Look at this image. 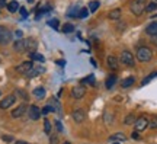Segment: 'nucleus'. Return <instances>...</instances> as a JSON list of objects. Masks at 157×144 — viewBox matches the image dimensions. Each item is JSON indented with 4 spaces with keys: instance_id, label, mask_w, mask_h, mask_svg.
Masks as SVG:
<instances>
[{
    "instance_id": "obj_4",
    "label": "nucleus",
    "mask_w": 157,
    "mask_h": 144,
    "mask_svg": "<svg viewBox=\"0 0 157 144\" xmlns=\"http://www.w3.org/2000/svg\"><path fill=\"white\" fill-rule=\"evenodd\" d=\"M119 60L122 61L125 66H134L135 64V61H134V56L129 53V51H122L121 53V56H119Z\"/></svg>"
},
{
    "instance_id": "obj_42",
    "label": "nucleus",
    "mask_w": 157,
    "mask_h": 144,
    "mask_svg": "<svg viewBox=\"0 0 157 144\" xmlns=\"http://www.w3.org/2000/svg\"><path fill=\"white\" fill-rule=\"evenodd\" d=\"M151 42H154V44L157 45V35H153V38H151Z\"/></svg>"
},
{
    "instance_id": "obj_3",
    "label": "nucleus",
    "mask_w": 157,
    "mask_h": 144,
    "mask_svg": "<svg viewBox=\"0 0 157 144\" xmlns=\"http://www.w3.org/2000/svg\"><path fill=\"white\" fill-rule=\"evenodd\" d=\"M12 41V32L6 26H0V45H6Z\"/></svg>"
},
{
    "instance_id": "obj_40",
    "label": "nucleus",
    "mask_w": 157,
    "mask_h": 144,
    "mask_svg": "<svg viewBox=\"0 0 157 144\" xmlns=\"http://www.w3.org/2000/svg\"><path fill=\"white\" fill-rule=\"evenodd\" d=\"M3 140H5V141H13V137H10V135H3Z\"/></svg>"
},
{
    "instance_id": "obj_43",
    "label": "nucleus",
    "mask_w": 157,
    "mask_h": 144,
    "mask_svg": "<svg viewBox=\"0 0 157 144\" xmlns=\"http://www.w3.org/2000/svg\"><path fill=\"white\" fill-rule=\"evenodd\" d=\"M3 6H6V0H0V7H3Z\"/></svg>"
},
{
    "instance_id": "obj_33",
    "label": "nucleus",
    "mask_w": 157,
    "mask_h": 144,
    "mask_svg": "<svg viewBox=\"0 0 157 144\" xmlns=\"http://www.w3.org/2000/svg\"><path fill=\"white\" fill-rule=\"evenodd\" d=\"M87 15H89V9H86V7L80 9V12H78V18H80V19H84V18H87Z\"/></svg>"
},
{
    "instance_id": "obj_30",
    "label": "nucleus",
    "mask_w": 157,
    "mask_h": 144,
    "mask_svg": "<svg viewBox=\"0 0 157 144\" xmlns=\"http://www.w3.org/2000/svg\"><path fill=\"white\" fill-rule=\"evenodd\" d=\"M50 112H56V108H52L51 105H47L41 109V114H42V115H47V114H50Z\"/></svg>"
},
{
    "instance_id": "obj_45",
    "label": "nucleus",
    "mask_w": 157,
    "mask_h": 144,
    "mask_svg": "<svg viewBox=\"0 0 157 144\" xmlns=\"http://www.w3.org/2000/svg\"><path fill=\"white\" fill-rule=\"evenodd\" d=\"M58 64H60V66H64V60H58Z\"/></svg>"
},
{
    "instance_id": "obj_22",
    "label": "nucleus",
    "mask_w": 157,
    "mask_h": 144,
    "mask_svg": "<svg viewBox=\"0 0 157 144\" xmlns=\"http://www.w3.org/2000/svg\"><path fill=\"white\" fill-rule=\"evenodd\" d=\"M135 121H137L135 115H134V114H129V115L125 116V119H124V124H125V125H131V124H135Z\"/></svg>"
},
{
    "instance_id": "obj_6",
    "label": "nucleus",
    "mask_w": 157,
    "mask_h": 144,
    "mask_svg": "<svg viewBox=\"0 0 157 144\" xmlns=\"http://www.w3.org/2000/svg\"><path fill=\"white\" fill-rule=\"evenodd\" d=\"M147 127H148V119H147L146 116H141V118H138V119L135 121V131H137V133L144 131Z\"/></svg>"
},
{
    "instance_id": "obj_11",
    "label": "nucleus",
    "mask_w": 157,
    "mask_h": 144,
    "mask_svg": "<svg viewBox=\"0 0 157 144\" xmlns=\"http://www.w3.org/2000/svg\"><path fill=\"white\" fill-rule=\"evenodd\" d=\"M26 108H28V106L25 105V103L19 105L17 108H15V109L12 111V116H13V118H21V116H22L23 114L26 112Z\"/></svg>"
},
{
    "instance_id": "obj_26",
    "label": "nucleus",
    "mask_w": 157,
    "mask_h": 144,
    "mask_svg": "<svg viewBox=\"0 0 157 144\" xmlns=\"http://www.w3.org/2000/svg\"><path fill=\"white\" fill-rule=\"evenodd\" d=\"M44 133L47 135H51V122L50 119H44Z\"/></svg>"
},
{
    "instance_id": "obj_35",
    "label": "nucleus",
    "mask_w": 157,
    "mask_h": 144,
    "mask_svg": "<svg viewBox=\"0 0 157 144\" xmlns=\"http://www.w3.org/2000/svg\"><path fill=\"white\" fill-rule=\"evenodd\" d=\"M44 72V68H42V67H38V68H32V70H31V74H32V76H35V74H39V73H42Z\"/></svg>"
},
{
    "instance_id": "obj_32",
    "label": "nucleus",
    "mask_w": 157,
    "mask_h": 144,
    "mask_svg": "<svg viewBox=\"0 0 157 144\" xmlns=\"http://www.w3.org/2000/svg\"><path fill=\"white\" fill-rule=\"evenodd\" d=\"M48 25H50L52 29H58V25H60V22H58V19H51V21H48Z\"/></svg>"
},
{
    "instance_id": "obj_15",
    "label": "nucleus",
    "mask_w": 157,
    "mask_h": 144,
    "mask_svg": "<svg viewBox=\"0 0 157 144\" xmlns=\"http://www.w3.org/2000/svg\"><path fill=\"white\" fill-rule=\"evenodd\" d=\"M125 140H127V135L122 133H117L109 137V141H119V143H121V141H125Z\"/></svg>"
},
{
    "instance_id": "obj_8",
    "label": "nucleus",
    "mask_w": 157,
    "mask_h": 144,
    "mask_svg": "<svg viewBox=\"0 0 157 144\" xmlns=\"http://www.w3.org/2000/svg\"><path fill=\"white\" fill-rule=\"evenodd\" d=\"M71 116H73V119L76 122H83L84 119H86V114H84V111L82 109V108H77V109H74L73 112H71Z\"/></svg>"
},
{
    "instance_id": "obj_13",
    "label": "nucleus",
    "mask_w": 157,
    "mask_h": 144,
    "mask_svg": "<svg viewBox=\"0 0 157 144\" xmlns=\"http://www.w3.org/2000/svg\"><path fill=\"white\" fill-rule=\"evenodd\" d=\"M106 61H108V67L111 68V70H118V60H117V57H113V56H109L106 58Z\"/></svg>"
},
{
    "instance_id": "obj_46",
    "label": "nucleus",
    "mask_w": 157,
    "mask_h": 144,
    "mask_svg": "<svg viewBox=\"0 0 157 144\" xmlns=\"http://www.w3.org/2000/svg\"><path fill=\"white\" fill-rule=\"evenodd\" d=\"M64 144H71V143H70V141H66V143H64Z\"/></svg>"
},
{
    "instance_id": "obj_2",
    "label": "nucleus",
    "mask_w": 157,
    "mask_h": 144,
    "mask_svg": "<svg viewBox=\"0 0 157 144\" xmlns=\"http://www.w3.org/2000/svg\"><path fill=\"white\" fill-rule=\"evenodd\" d=\"M153 57V53L150 48H147V47H141L138 48L137 51V60L141 61V63H147V61H150Z\"/></svg>"
},
{
    "instance_id": "obj_29",
    "label": "nucleus",
    "mask_w": 157,
    "mask_h": 144,
    "mask_svg": "<svg viewBox=\"0 0 157 144\" xmlns=\"http://www.w3.org/2000/svg\"><path fill=\"white\" fill-rule=\"evenodd\" d=\"M157 10V3L156 2H151V3H148V5L146 6V12H148V13H151V12Z\"/></svg>"
},
{
    "instance_id": "obj_25",
    "label": "nucleus",
    "mask_w": 157,
    "mask_h": 144,
    "mask_svg": "<svg viewBox=\"0 0 157 144\" xmlns=\"http://www.w3.org/2000/svg\"><path fill=\"white\" fill-rule=\"evenodd\" d=\"M99 5H101V3H99L98 0H92V2L89 3V10L92 12V13H93V12H96L98 9H99Z\"/></svg>"
},
{
    "instance_id": "obj_7",
    "label": "nucleus",
    "mask_w": 157,
    "mask_h": 144,
    "mask_svg": "<svg viewBox=\"0 0 157 144\" xmlns=\"http://www.w3.org/2000/svg\"><path fill=\"white\" fill-rule=\"evenodd\" d=\"M32 68H34V63H32V61H23L22 64H19V66L16 67V72L25 74V73H29Z\"/></svg>"
},
{
    "instance_id": "obj_17",
    "label": "nucleus",
    "mask_w": 157,
    "mask_h": 144,
    "mask_svg": "<svg viewBox=\"0 0 157 144\" xmlns=\"http://www.w3.org/2000/svg\"><path fill=\"white\" fill-rule=\"evenodd\" d=\"M146 32L148 33V35H157V22H151L148 26L146 28Z\"/></svg>"
},
{
    "instance_id": "obj_23",
    "label": "nucleus",
    "mask_w": 157,
    "mask_h": 144,
    "mask_svg": "<svg viewBox=\"0 0 157 144\" xmlns=\"http://www.w3.org/2000/svg\"><path fill=\"white\" fill-rule=\"evenodd\" d=\"M7 9H9V12H16L17 9H19V3H17L16 0H12V2H9V5H7Z\"/></svg>"
},
{
    "instance_id": "obj_19",
    "label": "nucleus",
    "mask_w": 157,
    "mask_h": 144,
    "mask_svg": "<svg viewBox=\"0 0 157 144\" xmlns=\"http://www.w3.org/2000/svg\"><path fill=\"white\" fill-rule=\"evenodd\" d=\"M115 83H117V76H115V74H111V76L106 79V82H105L106 89H112L113 86H115Z\"/></svg>"
},
{
    "instance_id": "obj_16",
    "label": "nucleus",
    "mask_w": 157,
    "mask_h": 144,
    "mask_svg": "<svg viewBox=\"0 0 157 144\" xmlns=\"http://www.w3.org/2000/svg\"><path fill=\"white\" fill-rule=\"evenodd\" d=\"M34 96L38 100L44 99V98H45V89L44 88H36V89H34Z\"/></svg>"
},
{
    "instance_id": "obj_44",
    "label": "nucleus",
    "mask_w": 157,
    "mask_h": 144,
    "mask_svg": "<svg viewBox=\"0 0 157 144\" xmlns=\"http://www.w3.org/2000/svg\"><path fill=\"white\" fill-rule=\"evenodd\" d=\"M13 144H28L26 141H16V143H13Z\"/></svg>"
},
{
    "instance_id": "obj_9",
    "label": "nucleus",
    "mask_w": 157,
    "mask_h": 144,
    "mask_svg": "<svg viewBox=\"0 0 157 144\" xmlns=\"http://www.w3.org/2000/svg\"><path fill=\"white\" fill-rule=\"evenodd\" d=\"M15 100H16L15 95H9V96H6L5 99L0 102V108H2V109H7V108H10V106L15 103Z\"/></svg>"
},
{
    "instance_id": "obj_18",
    "label": "nucleus",
    "mask_w": 157,
    "mask_h": 144,
    "mask_svg": "<svg viewBox=\"0 0 157 144\" xmlns=\"http://www.w3.org/2000/svg\"><path fill=\"white\" fill-rule=\"evenodd\" d=\"M25 48L26 50H36V41L32 38L25 39Z\"/></svg>"
},
{
    "instance_id": "obj_41",
    "label": "nucleus",
    "mask_w": 157,
    "mask_h": 144,
    "mask_svg": "<svg viewBox=\"0 0 157 144\" xmlns=\"http://www.w3.org/2000/svg\"><path fill=\"white\" fill-rule=\"evenodd\" d=\"M132 138H135V140H138V138H140V134L137 133V131H135V133H132Z\"/></svg>"
},
{
    "instance_id": "obj_24",
    "label": "nucleus",
    "mask_w": 157,
    "mask_h": 144,
    "mask_svg": "<svg viewBox=\"0 0 157 144\" xmlns=\"http://www.w3.org/2000/svg\"><path fill=\"white\" fill-rule=\"evenodd\" d=\"M154 77H157V72H153L151 74H148L147 77L143 79V82H141V86H146V84L148 83V82H151V80H153Z\"/></svg>"
},
{
    "instance_id": "obj_48",
    "label": "nucleus",
    "mask_w": 157,
    "mask_h": 144,
    "mask_svg": "<svg viewBox=\"0 0 157 144\" xmlns=\"http://www.w3.org/2000/svg\"><path fill=\"white\" fill-rule=\"evenodd\" d=\"M0 96H2V92H0Z\"/></svg>"
},
{
    "instance_id": "obj_12",
    "label": "nucleus",
    "mask_w": 157,
    "mask_h": 144,
    "mask_svg": "<svg viewBox=\"0 0 157 144\" xmlns=\"http://www.w3.org/2000/svg\"><path fill=\"white\" fill-rule=\"evenodd\" d=\"M78 12H80V6H78V3H74L68 7L67 15L70 18H78Z\"/></svg>"
},
{
    "instance_id": "obj_34",
    "label": "nucleus",
    "mask_w": 157,
    "mask_h": 144,
    "mask_svg": "<svg viewBox=\"0 0 157 144\" xmlns=\"http://www.w3.org/2000/svg\"><path fill=\"white\" fill-rule=\"evenodd\" d=\"M148 125H150V128H157V116H153L148 122Z\"/></svg>"
},
{
    "instance_id": "obj_39",
    "label": "nucleus",
    "mask_w": 157,
    "mask_h": 144,
    "mask_svg": "<svg viewBox=\"0 0 157 144\" xmlns=\"http://www.w3.org/2000/svg\"><path fill=\"white\" fill-rule=\"evenodd\" d=\"M15 35H16V39H22V31H16Z\"/></svg>"
},
{
    "instance_id": "obj_36",
    "label": "nucleus",
    "mask_w": 157,
    "mask_h": 144,
    "mask_svg": "<svg viewBox=\"0 0 157 144\" xmlns=\"http://www.w3.org/2000/svg\"><path fill=\"white\" fill-rule=\"evenodd\" d=\"M19 12H21V16H22V19H26V18H28V12H26V9H25V7H21V9H19Z\"/></svg>"
},
{
    "instance_id": "obj_37",
    "label": "nucleus",
    "mask_w": 157,
    "mask_h": 144,
    "mask_svg": "<svg viewBox=\"0 0 157 144\" xmlns=\"http://www.w3.org/2000/svg\"><path fill=\"white\" fill-rule=\"evenodd\" d=\"M56 128H57L58 133H63V131H64V128H63V125H61V122L60 121H56Z\"/></svg>"
},
{
    "instance_id": "obj_20",
    "label": "nucleus",
    "mask_w": 157,
    "mask_h": 144,
    "mask_svg": "<svg viewBox=\"0 0 157 144\" xmlns=\"http://www.w3.org/2000/svg\"><path fill=\"white\" fill-rule=\"evenodd\" d=\"M121 18V9H113V10L109 12V19L112 21H118Z\"/></svg>"
},
{
    "instance_id": "obj_14",
    "label": "nucleus",
    "mask_w": 157,
    "mask_h": 144,
    "mask_svg": "<svg viewBox=\"0 0 157 144\" xmlns=\"http://www.w3.org/2000/svg\"><path fill=\"white\" fill-rule=\"evenodd\" d=\"M13 50L17 51V53L26 50V48H25V41H23V39H16V42L13 44Z\"/></svg>"
},
{
    "instance_id": "obj_1",
    "label": "nucleus",
    "mask_w": 157,
    "mask_h": 144,
    "mask_svg": "<svg viewBox=\"0 0 157 144\" xmlns=\"http://www.w3.org/2000/svg\"><path fill=\"white\" fill-rule=\"evenodd\" d=\"M129 9L135 16H140L141 13L146 10V0H132L131 5H129Z\"/></svg>"
},
{
    "instance_id": "obj_28",
    "label": "nucleus",
    "mask_w": 157,
    "mask_h": 144,
    "mask_svg": "<svg viewBox=\"0 0 157 144\" xmlns=\"http://www.w3.org/2000/svg\"><path fill=\"white\" fill-rule=\"evenodd\" d=\"M74 31V26L71 23H66V25H63V32L64 33H71Z\"/></svg>"
},
{
    "instance_id": "obj_27",
    "label": "nucleus",
    "mask_w": 157,
    "mask_h": 144,
    "mask_svg": "<svg viewBox=\"0 0 157 144\" xmlns=\"http://www.w3.org/2000/svg\"><path fill=\"white\" fill-rule=\"evenodd\" d=\"M31 58L35 61H41V63H44L45 61V57L41 56V54H38V53H31Z\"/></svg>"
},
{
    "instance_id": "obj_47",
    "label": "nucleus",
    "mask_w": 157,
    "mask_h": 144,
    "mask_svg": "<svg viewBox=\"0 0 157 144\" xmlns=\"http://www.w3.org/2000/svg\"><path fill=\"white\" fill-rule=\"evenodd\" d=\"M113 144H119V141H117V143H113Z\"/></svg>"
},
{
    "instance_id": "obj_31",
    "label": "nucleus",
    "mask_w": 157,
    "mask_h": 144,
    "mask_svg": "<svg viewBox=\"0 0 157 144\" xmlns=\"http://www.w3.org/2000/svg\"><path fill=\"white\" fill-rule=\"evenodd\" d=\"M86 83L95 84V76H87V77L82 79V84H86Z\"/></svg>"
},
{
    "instance_id": "obj_21",
    "label": "nucleus",
    "mask_w": 157,
    "mask_h": 144,
    "mask_svg": "<svg viewBox=\"0 0 157 144\" xmlns=\"http://www.w3.org/2000/svg\"><path fill=\"white\" fill-rule=\"evenodd\" d=\"M134 82H135L134 77H127V79H124L122 82H121V86H122L124 89H127V88H129V86H132Z\"/></svg>"
},
{
    "instance_id": "obj_10",
    "label": "nucleus",
    "mask_w": 157,
    "mask_h": 144,
    "mask_svg": "<svg viewBox=\"0 0 157 144\" xmlns=\"http://www.w3.org/2000/svg\"><path fill=\"white\" fill-rule=\"evenodd\" d=\"M39 116H41V109L36 105H31L29 106V118L32 121H38Z\"/></svg>"
},
{
    "instance_id": "obj_38",
    "label": "nucleus",
    "mask_w": 157,
    "mask_h": 144,
    "mask_svg": "<svg viewBox=\"0 0 157 144\" xmlns=\"http://www.w3.org/2000/svg\"><path fill=\"white\" fill-rule=\"evenodd\" d=\"M50 144H58V137L57 135H50Z\"/></svg>"
},
{
    "instance_id": "obj_5",
    "label": "nucleus",
    "mask_w": 157,
    "mask_h": 144,
    "mask_svg": "<svg viewBox=\"0 0 157 144\" xmlns=\"http://www.w3.org/2000/svg\"><path fill=\"white\" fill-rule=\"evenodd\" d=\"M84 95H86V88H84L83 84L74 86V88L71 89V96H73L74 99H82Z\"/></svg>"
}]
</instances>
